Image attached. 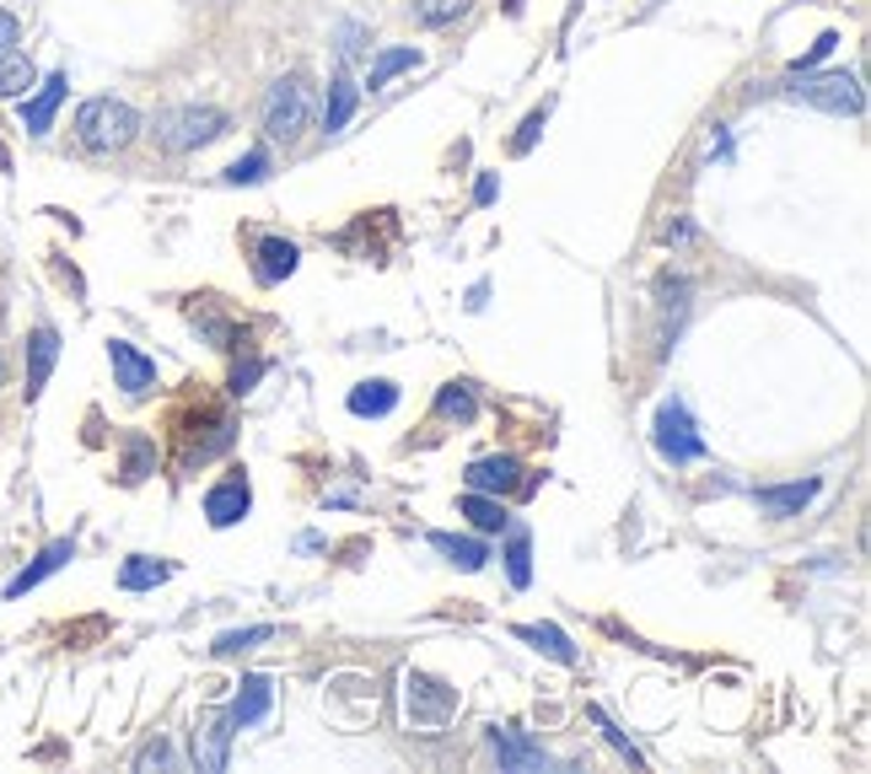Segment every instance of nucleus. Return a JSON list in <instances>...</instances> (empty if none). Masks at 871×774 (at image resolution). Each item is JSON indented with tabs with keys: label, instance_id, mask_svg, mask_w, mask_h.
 I'll use <instances>...</instances> for the list:
<instances>
[{
	"label": "nucleus",
	"instance_id": "nucleus-1",
	"mask_svg": "<svg viewBox=\"0 0 871 774\" xmlns=\"http://www.w3.org/2000/svg\"><path fill=\"white\" fill-rule=\"evenodd\" d=\"M135 135H140V114L119 97H92V103L76 108V140L97 157H114V151L135 146Z\"/></svg>",
	"mask_w": 871,
	"mask_h": 774
},
{
	"label": "nucleus",
	"instance_id": "nucleus-2",
	"mask_svg": "<svg viewBox=\"0 0 871 774\" xmlns=\"http://www.w3.org/2000/svg\"><path fill=\"white\" fill-rule=\"evenodd\" d=\"M780 97L807 103V108L833 114V119H856V114L867 108V92H861V82H856V71H824V76L801 71V76H790V82L780 86Z\"/></svg>",
	"mask_w": 871,
	"mask_h": 774
},
{
	"label": "nucleus",
	"instance_id": "nucleus-3",
	"mask_svg": "<svg viewBox=\"0 0 871 774\" xmlns=\"http://www.w3.org/2000/svg\"><path fill=\"white\" fill-rule=\"evenodd\" d=\"M151 135H157L162 151L183 157V151H200L210 140H221V135H226V114L210 108V103H178V108H162V114H157Z\"/></svg>",
	"mask_w": 871,
	"mask_h": 774
},
{
	"label": "nucleus",
	"instance_id": "nucleus-4",
	"mask_svg": "<svg viewBox=\"0 0 871 774\" xmlns=\"http://www.w3.org/2000/svg\"><path fill=\"white\" fill-rule=\"evenodd\" d=\"M307 119H312V86H307V76H280V82L269 86V97H264V135L290 146L307 129Z\"/></svg>",
	"mask_w": 871,
	"mask_h": 774
},
{
	"label": "nucleus",
	"instance_id": "nucleus-5",
	"mask_svg": "<svg viewBox=\"0 0 871 774\" xmlns=\"http://www.w3.org/2000/svg\"><path fill=\"white\" fill-rule=\"evenodd\" d=\"M404 710H410V721H415L419 732H442L457 715V689L442 683V678H431V672H410L404 678Z\"/></svg>",
	"mask_w": 871,
	"mask_h": 774
},
{
	"label": "nucleus",
	"instance_id": "nucleus-6",
	"mask_svg": "<svg viewBox=\"0 0 871 774\" xmlns=\"http://www.w3.org/2000/svg\"><path fill=\"white\" fill-rule=\"evenodd\" d=\"M657 452H662L672 468L705 457V436H700V425L689 420V409L678 404V399H667V404L657 409Z\"/></svg>",
	"mask_w": 871,
	"mask_h": 774
},
{
	"label": "nucleus",
	"instance_id": "nucleus-7",
	"mask_svg": "<svg viewBox=\"0 0 871 774\" xmlns=\"http://www.w3.org/2000/svg\"><path fill=\"white\" fill-rule=\"evenodd\" d=\"M108 361H114V382L125 388L129 399H140V393L157 388V361L146 350H135L129 339H108Z\"/></svg>",
	"mask_w": 871,
	"mask_h": 774
},
{
	"label": "nucleus",
	"instance_id": "nucleus-8",
	"mask_svg": "<svg viewBox=\"0 0 871 774\" xmlns=\"http://www.w3.org/2000/svg\"><path fill=\"white\" fill-rule=\"evenodd\" d=\"M490 753H496V764L506 774H522V770H554V759L543 753L539 742H528L522 732H511V727H490Z\"/></svg>",
	"mask_w": 871,
	"mask_h": 774
},
{
	"label": "nucleus",
	"instance_id": "nucleus-9",
	"mask_svg": "<svg viewBox=\"0 0 871 774\" xmlns=\"http://www.w3.org/2000/svg\"><path fill=\"white\" fill-rule=\"evenodd\" d=\"M248 506H253L248 479H221V485H210V495H205L210 528H237V522L248 517Z\"/></svg>",
	"mask_w": 871,
	"mask_h": 774
},
{
	"label": "nucleus",
	"instance_id": "nucleus-10",
	"mask_svg": "<svg viewBox=\"0 0 871 774\" xmlns=\"http://www.w3.org/2000/svg\"><path fill=\"white\" fill-rule=\"evenodd\" d=\"M463 485L479 489V495H511V489L522 485V463L517 457H474L468 474H463Z\"/></svg>",
	"mask_w": 871,
	"mask_h": 774
},
{
	"label": "nucleus",
	"instance_id": "nucleus-11",
	"mask_svg": "<svg viewBox=\"0 0 871 774\" xmlns=\"http://www.w3.org/2000/svg\"><path fill=\"white\" fill-rule=\"evenodd\" d=\"M71 560H76V543H71V538H60V543H49V549H43L39 560L28 565V571H17V575H11V581H6V597H28V592H33L39 581H49V575H54V571H65Z\"/></svg>",
	"mask_w": 871,
	"mask_h": 774
},
{
	"label": "nucleus",
	"instance_id": "nucleus-12",
	"mask_svg": "<svg viewBox=\"0 0 871 774\" xmlns=\"http://www.w3.org/2000/svg\"><path fill=\"white\" fill-rule=\"evenodd\" d=\"M232 736H237V727H232V715H215V721H205L200 732H194V764L210 774L226 770V759H232Z\"/></svg>",
	"mask_w": 871,
	"mask_h": 774
},
{
	"label": "nucleus",
	"instance_id": "nucleus-13",
	"mask_svg": "<svg viewBox=\"0 0 871 774\" xmlns=\"http://www.w3.org/2000/svg\"><path fill=\"white\" fill-rule=\"evenodd\" d=\"M511 635H517V640H528V646H533V651H543L549 661H560V667H576V661H581L576 640H571L560 624H517Z\"/></svg>",
	"mask_w": 871,
	"mask_h": 774
},
{
	"label": "nucleus",
	"instance_id": "nucleus-14",
	"mask_svg": "<svg viewBox=\"0 0 871 774\" xmlns=\"http://www.w3.org/2000/svg\"><path fill=\"white\" fill-rule=\"evenodd\" d=\"M60 103H65V76L54 71V76H49L33 97H22V124H28V135H49V129H54V114H60Z\"/></svg>",
	"mask_w": 871,
	"mask_h": 774
},
{
	"label": "nucleus",
	"instance_id": "nucleus-15",
	"mask_svg": "<svg viewBox=\"0 0 871 774\" xmlns=\"http://www.w3.org/2000/svg\"><path fill=\"white\" fill-rule=\"evenodd\" d=\"M269 699H275V689H269V678H258V672H248L243 683H237V699H232V727L243 732V727H258L264 715H269Z\"/></svg>",
	"mask_w": 871,
	"mask_h": 774
},
{
	"label": "nucleus",
	"instance_id": "nucleus-16",
	"mask_svg": "<svg viewBox=\"0 0 871 774\" xmlns=\"http://www.w3.org/2000/svg\"><path fill=\"white\" fill-rule=\"evenodd\" d=\"M54 361H60V333H54V328H33V339H28V399L43 393Z\"/></svg>",
	"mask_w": 871,
	"mask_h": 774
},
{
	"label": "nucleus",
	"instance_id": "nucleus-17",
	"mask_svg": "<svg viewBox=\"0 0 871 774\" xmlns=\"http://www.w3.org/2000/svg\"><path fill=\"white\" fill-rule=\"evenodd\" d=\"M296 264H301L296 243H286V237H264L258 243V280L264 286H280L286 275H296Z\"/></svg>",
	"mask_w": 871,
	"mask_h": 774
},
{
	"label": "nucleus",
	"instance_id": "nucleus-18",
	"mask_svg": "<svg viewBox=\"0 0 871 774\" xmlns=\"http://www.w3.org/2000/svg\"><path fill=\"white\" fill-rule=\"evenodd\" d=\"M812 495H818V479H807V485H764L753 500H758V511H769V517H796Z\"/></svg>",
	"mask_w": 871,
	"mask_h": 774
},
{
	"label": "nucleus",
	"instance_id": "nucleus-19",
	"mask_svg": "<svg viewBox=\"0 0 871 774\" xmlns=\"http://www.w3.org/2000/svg\"><path fill=\"white\" fill-rule=\"evenodd\" d=\"M350 414H361V420H382V414H393L399 409V388L393 382H361V388H350Z\"/></svg>",
	"mask_w": 871,
	"mask_h": 774
},
{
	"label": "nucleus",
	"instance_id": "nucleus-20",
	"mask_svg": "<svg viewBox=\"0 0 871 774\" xmlns=\"http://www.w3.org/2000/svg\"><path fill=\"white\" fill-rule=\"evenodd\" d=\"M355 103H361V86L350 82V76H333L329 103H323V135H339L350 124V114H355Z\"/></svg>",
	"mask_w": 871,
	"mask_h": 774
},
{
	"label": "nucleus",
	"instance_id": "nucleus-21",
	"mask_svg": "<svg viewBox=\"0 0 871 774\" xmlns=\"http://www.w3.org/2000/svg\"><path fill=\"white\" fill-rule=\"evenodd\" d=\"M431 549H436V554H447L457 571H485V560H490V549H485V543L457 538V532H431Z\"/></svg>",
	"mask_w": 871,
	"mask_h": 774
},
{
	"label": "nucleus",
	"instance_id": "nucleus-22",
	"mask_svg": "<svg viewBox=\"0 0 871 774\" xmlns=\"http://www.w3.org/2000/svg\"><path fill=\"white\" fill-rule=\"evenodd\" d=\"M457 511H463V517H468V522H474L479 532H500L506 522H511V517L500 511L496 495H479V489H468V495L457 500Z\"/></svg>",
	"mask_w": 871,
	"mask_h": 774
},
{
	"label": "nucleus",
	"instance_id": "nucleus-23",
	"mask_svg": "<svg viewBox=\"0 0 871 774\" xmlns=\"http://www.w3.org/2000/svg\"><path fill=\"white\" fill-rule=\"evenodd\" d=\"M415 65H419V49H382L372 60V71H367V86L382 92L393 76H404V71H415Z\"/></svg>",
	"mask_w": 871,
	"mask_h": 774
},
{
	"label": "nucleus",
	"instance_id": "nucleus-24",
	"mask_svg": "<svg viewBox=\"0 0 871 774\" xmlns=\"http://www.w3.org/2000/svg\"><path fill=\"white\" fill-rule=\"evenodd\" d=\"M167 575H172L167 560H146V554H135V560H125V571H119V586H125V592H151V586H162Z\"/></svg>",
	"mask_w": 871,
	"mask_h": 774
},
{
	"label": "nucleus",
	"instance_id": "nucleus-25",
	"mask_svg": "<svg viewBox=\"0 0 871 774\" xmlns=\"http://www.w3.org/2000/svg\"><path fill=\"white\" fill-rule=\"evenodd\" d=\"M506 575H511L517 592L533 581V543H528V528H511V543H506Z\"/></svg>",
	"mask_w": 871,
	"mask_h": 774
},
{
	"label": "nucleus",
	"instance_id": "nucleus-26",
	"mask_svg": "<svg viewBox=\"0 0 871 774\" xmlns=\"http://www.w3.org/2000/svg\"><path fill=\"white\" fill-rule=\"evenodd\" d=\"M474 409H479V399H474V388H468V382H447V388L436 393V414H442V420L468 425V420H474Z\"/></svg>",
	"mask_w": 871,
	"mask_h": 774
},
{
	"label": "nucleus",
	"instance_id": "nucleus-27",
	"mask_svg": "<svg viewBox=\"0 0 871 774\" xmlns=\"http://www.w3.org/2000/svg\"><path fill=\"white\" fill-rule=\"evenodd\" d=\"M33 82H39V71L28 54H0V97H22Z\"/></svg>",
	"mask_w": 871,
	"mask_h": 774
},
{
	"label": "nucleus",
	"instance_id": "nucleus-28",
	"mask_svg": "<svg viewBox=\"0 0 871 774\" xmlns=\"http://www.w3.org/2000/svg\"><path fill=\"white\" fill-rule=\"evenodd\" d=\"M264 640H275V624H248V629H226V635H215V656H237V651H253V646H264Z\"/></svg>",
	"mask_w": 871,
	"mask_h": 774
},
{
	"label": "nucleus",
	"instance_id": "nucleus-29",
	"mask_svg": "<svg viewBox=\"0 0 871 774\" xmlns=\"http://www.w3.org/2000/svg\"><path fill=\"white\" fill-rule=\"evenodd\" d=\"M468 11H474V0H415V17L425 28H453Z\"/></svg>",
	"mask_w": 871,
	"mask_h": 774
},
{
	"label": "nucleus",
	"instance_id": "nucleus-30",
	"mask_svg": "<svg viewBox=\"0 0 871 774\" xmlns=\"http://www.w3.org/2000/svg\"><path fill=\"white\" fill-rule=\"evenodd\" d=\"M151 468H157V447H151L146 436H129L125 442V485H140Z\"/></svg>",
	"mask_w": 871,
	"mask_h": 774
},
{
	"label": "nucleus",
	"instance_id": "nucleus-31",
	"mask_svg": "<svg viewBox=\"0 0 871 774\" xmlns=\"http://www.w3.org/2000/svg\"><path fill=\"white\" fill-rule=\"evenodd\" d=\"M549 108H554V97H543V108H533V114H528V119H522V129H517V135H511V151H517V157H528V151H533V146H539L543 124H549Z\"/></svg>",
	"mask_w": 871,
	"mask_h": 774
},
{
	"label": "nucleus",
	"instance_id": "nucleus-32",
	"mask_svg": "<svg viewBox=\"0 0 871 774\" xmlns=\"http://www.w3.org/2000/svg\"><path fill=\"white\" fill-rule=\"evenodd\" d=\"M194 328H205L210 339H215V350H237V339H243L237 328L226 324V318H215L210 307H194Z\"/></svg>",
	"mask_w": 871,
	"mask_h": 774
},
{
	"label": "nucleus",
	"instance_id": "nucleus-33",
	"mask_svg": "<svg viewBox=\"0 0 871 774\" xmlns=\"http://www.w3.org/2000/svg\"><path fill=\"white\" fill-rule=\"evenodd\" d=\"M264 178H269V157L264 151H248V157H237L226 167V183H264Z\"/></svg>",
	"mask_w": 871,
	"mask_h": 774
},
{
	"label": "nucleus",
	"instance_id": "nucleus-34",
	"mask_svg": "<svg viewBox=\"0 0 871 774\" xmlns=\"http://www.w3.org/2000/svg\"><path fill=\"white\" fill-rule=\"evenodd\" d=\"M586 715H592V721H597V727H603V736H608V742H614V748H619L624 759H629V764H646V759H640V748H635V742H629V736L619 732V727H614V721H608V715H603V710H597V704H592V710H586Z\"/></svg>",
	"mask_w": 871,
	"mask_h": 774
},
{
	"label": "nucleus",
	"instance_id": "nucleus-35",
	"mask_svg": "<svg viewBox=\"0 0 871 774\" xmlns=\"http://www.w3.org/2000/svg\"><path fill=\"white\" fill-rule=\"evenodd\" d=\"M833 49H839V33H824V39L812 43V49H807V54H801V60H796V65H790V76H801V71H812V65H824V60H829Z\"/></svg>",
	"mask_w": 871,
	"mask_h": 774
},
{
	"label": "nucleus",
	"instance_id": "nucleus-36",
	"mask_svg": "<svg viewBox=\"0 0 871 774\" xmlns=\"http://www.w3.org/2000/svg\"><path fill=\"white\" fill-rule=\"evenodd\" d=\"M172 764H178V759H172V748H167L162 736H157V742H146V748H140V759H135V770H172Z\"/></svg>",
	"mask_w": 871,
	"mask_h": 774
},
{
	"label": "nucleus",
	"instance_id": "nucleus-37",
	"mask_svg": "<svg viewBox=\"0 0 871 774\" xmlns=\"http://www.w3.org/2000/svg\"><path fill=\"white\" fill-rule=\"evenodd\" d=\"M258 377H264V361H248V367H237V371H232V393L243 399V393H248Z\"/></svg>",
	"mask_w": 871,
	"mask_h": 774
},
{
	"label": "nucleus",
	"instance_id": "nucleus-38",
	"mask_svg": "<svg viewBox=\"0 0 871 774\" xmlns=\"http://www.w3.org/2000/svg\"><path fill=\"white\" fill-rule=\"evenodd\" d=\"M22 39V22L11 11H0V54H11V43Z\"/></svg>",
	"mask_w": 871,
	"mask_h": 774
},
{
	"label": "nucleus",
	"instance_id": "nucleus-39",
	"mask_svg": "<svg viewBox=\"0 0 871 774\" xmlns=\"http://www.w3.org/2000/svg\"><path fill=\"white\" fill-rule=\"evenodd\" d=\"M662 243H694V226H689V221H672V226H662Z\"/></svg>",
	"mask_w": 871,
	"mask_h": 774
},
{
	"label": "nucleus",
	"instance_id": "nucleus-40",
	"mask_svg": "<svg viewBox=\"0 0 871 774\" xmlns=\"http://www.w3.org/2000/svg\"><path fill=\"white\" fill-rule=\"evenodd\" d=\"M496 189H500L496 178H479V189H474V200H479V204H490V200H496Z\"/></svg>",
	"mask_w": 871,
	"mask_h": 774
},
{
	"label": "nucleus",
	"instance_id": "nucleus-41",
	"mask_svg": "<svg viewBox=\"0 0 871 774\" xmlns=\"http://www.w3.org/2000/svg\"><path fill=\"white\" fill-rule=\"evenodd\" d=\"M0 388H6V350H0Z\"/></svg>",
	"mask_w": 871,
	"mask_h": 774
}]
</instances>
